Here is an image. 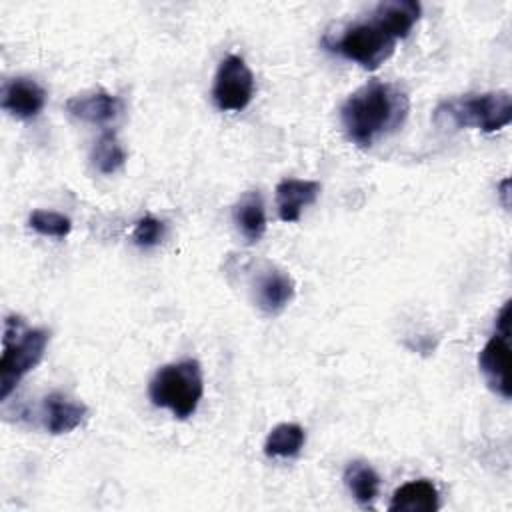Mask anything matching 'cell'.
<instances>
[{
  "instance_id": "obj_1",
  "label": "cell",
  "mask_w": 512,
  "mask_h": 512,
  "mask_svg": "<svg viewBox=\"0 0 512 512\" xmlns=\"http://www.w3.org/2000/svg\"><path fill=\"white\" fill-rule=\"evenodd\" d=\"M410 110L408 94L390 82L370 80L352 92L340 108V122L350 142L368 148L396 132Z\"/></svg>"
},
{
  "instance_id": "obj_2",
  "label": "cell",
  "mask_w": 512,
  "mask_h": 512,
  "mask_svg": "<svg viewBox=\"0 0 512 512\" xmlns=\"http://www.w3.org/2000/svg\"><path fill=\"white\" fill-rule=\"evenodd\" d=\"M434 122L442 128L496 132L512 122V96L506 90H498L450 98L436 106Z\"/></svg>"
},
{
  "instance_id": "obj_3",
  "label": "cell",
  "mask_w": 512,
  "mask_h": 512,
  "mask_svg": "<svg viewBox=\"0 0 512 512\" xmlns=\"http://www.w3.org/2000/svg\"><path fill=\"white\" fill-rule=\"evenodd\" d=\"M50 332L44 328L26 330L22 318L8 316L4 320L2 358H0V398L6 400L18 382L32 372L48 346Z\"/></svg>"
},
{
  "instance_id": "obj_4",
  "label": "cell",
  "mask_w": 512,
  "mask_h": 512,
  "mask_svg": "<svg viewBox=\"0 0 512 512\" xmlns=\"http://www.w3.org/2000/svg\"><path fill=\"white\" fill-rule=\"evenodd\" d=\"M204 394L202 366L188 358L156 370L148 384V396L154 406L170 410L176 418L192 416Z\"/></svg>"
},
{
  "instance_id": "obj_5",
  "label": "cell",
  "mask_w": 512,
  "mask_h": 512,
  "mask_svg": "<svg viewBox=\"0 0 512 512\" xmlns=\"http://www.w3.org/2000/svg\"><path fill=\"white\" fill-rule=\"evenodd\" d=\"M326 46L360 64L364 70H376L392 56L396 40L372 18L344 28L342 34L334 42H326Z\"/></svg>"
},
{
  "instance_id": "obj_6",
  "label": "cell",
  "mask_w": 512,
  "mask_h": 512,
  "mask_svg": "<svg viewBox=\"0 0 512 512\" xmlns=\"http://www.w3.org/2000/svg\"><path fill=\"white\" fill-rule=\"evenodd\" d=\"M254 96V74L248 64L236 56L228 54L214 76L212 100L224 112L244 110Z\"/></svg>"
},
{
  "instance_id": "obj_7",
  "label": "cell",
  "mask_w": 512,
  "mask_h": 512,
  "mask_svg": "<svg viewBox=\"0 0 512 512\" xmlns=\"http://www.w3.org/2000/svg\"><path fill=\"white\" fill-rule=\"evenodd\" d=\"M478 366H480V372L484 374L488 386H490L496 394H500L502 398H510V396H512L508 336L494 334V336L484 344V348L480 350Z\"/></svg>"
},
{
  "instance_id": "obj_8",
  "label": "cell",
  "mask_w": 512,
  "mask_h": 512,
  "mask_svg": "<svg viewBox=\"0 0 512 512\" xmlns=\"http://www.w3.org/2000/svg\"><path fill=\"white\" fill-rule=\"evenodd\" d=\"M46 104V90L32 78H12L2 86V100L0 106L8 114L30 120L36 118Z\"/></svg>"
},
{
  "instance_id": "obj_9",
  "label": "cell",
  "mask_w": 512,
  "mask_h": 512,
  "mask_svg": "<svg viewBox=\"0 0 512 512\" xmlns=\"http://www.w3.org/2000/svg\"><path fill=\"white\" fill-rule=\"evenodd\" d=\"M294 298V280L280 268H266L254 282L256 306L266 314L282 312Z\"/></svg>"
},
{
  "instance_id": "obj_10",
  "label": "cell",
  "mask_w": 512,
  "mask_h": 512,
  "mask_svg": "<svg viewBox=\"0 0 512 512\" xmlns=\"http://www.w3.org/2000/svg\"><path fill=\"white\" fill-rule=\"evenodd\" d=\"M320 182L316 180H300V178H284L276 186V206L282 222H298L300 214L306 206L314 204L320 196Z\"/></svg>"
},
{
  "instance_id": "obj_11",
  "label": "cell",
  "mask_w": 512,
  "mask_h": 512,
  "mask_svg": "<svg viewBox=\"0 0 512 512\" xmlns=\"http://www.w3.org/2000/svg\"><path fill=\"white\" fill-rule=\"evenodd\" d=\"M122 108L124 104L118 96H112L102 90L86 96H72L66 100V110L70 112V116L98 126L114 122L120 116Z\"/></svg>"
},
{
  "instance_id": "obj_12",
  "label": "cell",
  "mask_w": 512,
  "mask_h": 512,
  "mask_svg": "<svg viewBox=\"0 0 512 512\" xmlns=\"http://www.w3.org/2000/svg\"><path fill=\"white\" fill-rule=\"evenodd\" d=\"M88 408L82 402H74L60 392H52L42 402L44 426L50 434H68L86 420Z\"/></svg>"
},
{
  "instance_id": "obj_13",
  "label": "cell",
  "mask_w": 512,
  "mask_h": 512,
  "mask_svg": "<svg viewBox=\"0 0 512 512\" xmlns=\"http://www.w3.org/2000/svg\"><path fill=\"white\" fill-rule=\"evenodd\" d=\"M420 4L414 0H386L374 8L372 18L394 38H406L420 18Z\"/></svg>"
},
{
  "instance_id": "obj_14",
  "label": "cell",
  "mask_w": 512,
  "mask_h": 512,
  "mask_svg": "<svg viewBox=\"0 0 512 512\" xmlns=\"http://www.w3.org/2000/svg\"><path fill=\"white\" fill-rule=\"evenodd\" d=\"M440 508V496L436 486L426 480H412L402 484L388 504L390 512H434Z\"/></svg>"
},
{
  "instance_id": "obj_15",
  "label": "cell",
  "mask_w": 512,
  "mask_h": 512,
  "mask_svg": "<svg viewBox=\"0 0 512 512\" xmlns=\"http://www.w3.org/2000/svg\"><path fill=\"white\" fill-rule=\"evenodd\" d=\"M232 218L246 242H258L266 232V210L262 196L254 190L246 192L232 208Z\"/></svg>"
},
{
  "instance_id": "obj_16",
  "label": "cell",
  "mask_w": 512,
  "mask_h": 512,
  "mask_svg": "<svg viewBox=\"0 0 512 512\" xmlns=\"http://www.w3.org/2000/svg\"><path fill=\"white\" fill-rule=\"evenodd\" d=\"M344 484L348 486L352 498L360 506L368 508V506H372V502L378 496L380 476L376 474V470L370 464H366L362 460H354L344 470Z\"/></svg>"
},
{
  "instance_id": "obj_17",
  "label": "cell",
  "mask_w": 512,
  "mask_h": 512,
  "mask_svg": "<svg viewBox=\"0 0 512 512\" xmlns=\"http://www.w3.org/2000/svg\"><path fill=\"white\" fill-rule=\"evenodd\" d=\"M306 442L304 428L294 422H282L274 426L264 442V454L268 458H292Z\"/></svg>"
},
{
  "instance_id": "obj_18",
  "label": "cell",
  "mask_w": 512,
  "mask_h": 512,
  "mask_svg": "<svg viewBox=\"0 0 512 512\" xmlns=\"http://www.w3.org/2000/svg\"><path fill=\"white\" fill-rule=\"evenodd\" d=\"M124 162H126L124 146L120 144L114 132H104L92 150V164L102 174H114L124 166Z\"/></svg>"
},
{
  "instance_id": "obj_19",
  "label": "cell",
  "mask_w": 512,
  "mask_h": 512,
  "mask_svg": "<svg viewBox=\"0 0 512 512\" xmlns=\"http://www.w3.org/2000/svg\"><path fill=\"white\" fill-rule=\"evenodd\" d=\"M28 224L34 232L48 238H66L72 230L70 218L52 210H34L28 218Z\"/></svg>"
},
{
  "instance_id": "obj_20",
  "label": "cell",
  "mask_w": 512,
  "mask_h": 512,
  "mask_svg": "<svg viewBox=\"0 0 512 512\" xmlns=\"http://www.w3.org/2000/svg\"><path fill=\"white\" fill-rule=\"evenodd\" d=\"M164 234H166V224L148 214L136 222V226L132 230V240L140 248H152L162 242Z\"/></svg>"
},
{
  "instance_id": "obj_21",
  "label": "cell",
  "mask_w": 512,
  "mask_h": 512,
  "mask_svg": "<svg viewBox=\"0 0 512 512\" xmlns=\"http://www.w3.org/2000/svg\"><path fill=\"white\" fill-rule=\"evenodd\" d=\"M496 334L510 336V300L504 302V306L496 316Z\"/></svg>"
},
{
  "instance_id": "obj_22",
  "label": "cell",
  "mask_w": 512,
  "mask_h": 512,
  "mask_svg": "<svg viewBox=\"0 0 512 512\" xmlns=\"http://www.w3.org/2000/svg\"><path fill=\"white\" fill-rule=\"evenodd\" d=\"M500 196H502V200H504V206H508V178H504V180L500 182Z\"/></svg>"
}]
</instances>
